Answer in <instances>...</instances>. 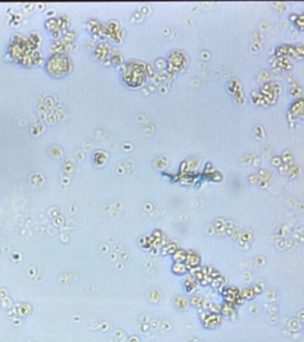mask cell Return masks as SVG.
Listing matches in <instances>:
<instances>
[{
    "label": "cell",
    "instance_id": "277c9868",
    "mask_svg": "<svg viewBox=\"0 0 304 342\" xmlns=\"http://www.w3.org/2000/svg\"><path fill=\"white\" fill-rule=\"evenodd\" d=\"M222 178H223L222 173L220 171H217V170H214V172L208 177V179H210L213 182H220V180H222Z\"/></svg>",
    "mask_w": 304,
    "mask_h": 342
},
{
    "label": "cell",
    "instance_id": "5b68a950",
    "mask_svg": "<svg viewBox=\"0 0 304 342\" xmlns=\"http://www.w3.org/2000/svg\"><path fill=\"white\" fill-rule=\"evenodd\" d=\"M229 90H230V91H232L233 94L240 90V86H239L238 81L233 80V81H230V82H229Z\"/></svg>",
    "mask_w": 304,
    "mask_h": 342
},
{
    "label": "cell",
    "instance_id": "4fadbf2b",
    "mask_svg": "<svg viewBox=\"0 0 304 342\" xmlns=\"http://www.w3.org/2000/svg\"><path fill=\"white\" fill-rule=\"evenodd\" d=\"M261 74L264 75V76H261L264 80H268V78H270V77H268V76H270V72H267V71H262Z\"/></svg>",
    "mask_w": 304,
    "mask_h": 342
},
{
    "label": "cell",
    "instance_id": "8fae6325",
    "mask_svg": "<svg viewBox=\"0 0 304 342\" xmlns=\"http://www.w3.org/2000/svg\"><path fill=\"white\" fill-rule=\"evenodd\" d=\"M291 93L294 95V96H300V89L298 87H292L291 88Z\"/></svg>",
    "mask_w": 304,
    "mask_h": 342
},
{
    "label": "cell",
    "instance_id": "9c48e42d",
    "mask_svg": "<svg viewBox=\"0 0 304 342\" xmlns=\"http://www.w3.org/2000/svg\"><path fill=\"white\" fill-rule=\"evenodd\" d=\"M289 166H290V164H285V163H283L278 169H279V172H281V173H287V171H289Z\"/></svg>",
    "mask_w": 304,
    "mask_h": 342
},
{
    "label": "cell",
    "instance_id": "7a4b0ae2",
    "mask_svg": "<svg viewBox=\"0 0 304 342\" xmlns=\"http://www.w3.org/2000/svg\"><path fill=\"white\" fill-rule=\"evenodd\" d=\"M198 179V176H196L195 173H188V175H183L179 177V183L183 185H192L196 183V180Z\"/></svg>",
    "mask_w": 304,
    "mask_h": 342
},
{
    "label": "cell",
    "instance_id": "7c38bea8",
    "mask_svg": "<svg viewBox=\"0 0 304 342\" xmlns=\"http://www.w3.org/2000/svg\"><path fill=\"white\" fill-rule=\"evenodd\" d=\"M290 19H291V21H293V23H294V21L298 19V14H297V13H293V14H291V15H290Z\"/></svg>",
    "mask_w": 304,
    "mask_h": 342
},
{
    "label": "cell",
    "instance_id": "3957f363",
    "mask_svg": "<svg viewBox=\"0 0 304 342\" xmlns=\"http://www.w3.org/2000/svg\"><path fill=\"white\" fill-rule=\"evenodd\" d=\"M186 163H188L189 172H190V173H195V172H196V170H197V167H198V165H200V160H198V158H195V157H192V158L188 159V160H186Z\"/></svg>",
    "mask_w": 304,
    "mask_h": 342
},
{
    "label": "cell",
    "instance_id": "6da1fadb",
    "mask_svg": "<svg viewBox=\"0 0 304 342\" xmlns=\"http://www.w3.org/2000/svg\"><path fill=\"white\" fill-rule=\"evenodd\" d=\"M185 56L184 53H182L180 51H173L169 55V58H167V69L169 71L171 72H175V71H178L183 68V64H184V61H185Z\"/></svg>",
    "mask_w": 304,
    "mask_h": 342
},
{
    "label": "cell",
    "instance_id": "52a82bcc",
    "mask_svg": "<svg viewBox=\"0 0 304 342\" xmlns=\"http://www.w3.org/2000/svg\"><path fill=\"white\" fill-rule=\"evenodd\" d=\"M281 159H283V163H285V164H291L292 154H291L289 151H284V153H283V156H281Z\"/></svg>",
    "mask_w": 304,
    "mask_h": 342
},
{
    "label": "cell",
    "instance_id": "30bf717a",
    "mask_svg": "<svg viewBox=\"0 0 304 342\" xmlns=\"http://www.w3.org/2000/svg\"><path fill=\"white\" fill-rule=\"evenodd\" d=\"M156 65H157L159 69H163V68L166 66V62H165L164 59H157V61H156Z\"/></svg>",
    "mask_w": 304,
    "mask_h": 342
},
{
    "label": "cell",
    "instance_id": "ba28073f",
    "mask_svg": "<svg viewBox=\"0 0 304 342\" xmlns=\"http://www.w3.org/2000/svg\"><path fill=\"white\" fill-rule=\"evenodd\" d=\"M281 164H283V159H281V157H279V156H276V157H273V158H272V165H274V166L279 167Z\"/></svg>",
    "mask_w": 304,
    "mask_h": 342
},
{
    "label": "cell",
    "instance_id": "8992f818",
    "mask_svg": "<svg viewBox=\"0 0 304 342\" xmlns=\"http://www.w3.org/2000/svg\"><path fill=\"white\" fill-rule=\"evenodd\" d=\"M294 25L300 28V30H304V13L303 14H298V19L294 21Z\"/></svg>",
    "mask_w": 304,
    "mask_h": 342
}]
</instances>
